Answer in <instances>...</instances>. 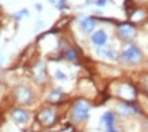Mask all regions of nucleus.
<instances>
[{
	"instance_id": "5",
	"label": "nucleus",
	"mask_w": 148,
	"mask_h": 132,
	"mask_svg": "<svg viewBox=\"0 0 148 132\" xmlns=\"http://www.w3.org/2000/svg\"><path fill=\"white\" fill-rule=\"evenodd\" d=\"M91 42H92L95 46H105L106 42H108V34L103 32V30H98V32L92 33Z\"/></svg>"
},
{
	"instance_id": "1",
	"label": "nucleus",
	"mask_w": 148,
	"mask_h": 132,
	"mask_svg": "<svg viewBox=\"0 0 148 132\" xmlns=\"http://www.w3.org/2000/svg\"><path fill=\"white\" fill-rule=\"evenodd\" d=\"M88 113H90V105L87 104L84 100H79L73 104V108H72V116H73V120L75 121H84L88 117Z\"/></svg>"
},
{
	"instance_id": "15",
	"label": "nucleus",
	"mask_w": 148,
	"mask_h": 132,
	"mask_svg": "<svg viewBox=\"0 0 148 132\" xmlns=\"http://www.w3.org/2000/svg\"><path fill=\"white\" fill-rule=\"evenodd\" d=\"M108 132H117L114 128H110V129H108Z\"/></svg>"
},
{
	"instance_id": "8",
	"label": "nucleus",
	"mask_w": 148,
	"mask_h": 132,
	"mask_svg": "<svg viewBox=\"0 0 148 132\" xmlns=\"http://www.w3.org/2000/svg\"><path fill=\"white\" fill-rule=\"evenodd\" d=\"M12 117L15 118V121H18V123H26L27 118H29V114L23 109H14Z\"/></svg>"
},
{
	"instance_id": "6",
	"label": "nucleus",
	"mask_w": 148,
	"mask_h": 132,
	"mask_svg": "<svg viewBox=\"0 0 148 132\" xmlns=\"http://www.w3.org/2000/svg\"><path fill=\"white\" fill-rule=\"evenodd\" d=\"M95 23L97 22H95L94 18H82L80 21H79V26H80V29L86 34H90V33L94 30Z\"/></svg>"
},
{
	"instance_id": "4",
	"label": "nucleus",
	"mask_w": 148,
	"mask_h": 132,
	"mask_svg": "<svg viewBox=\"0 0 148 132\" xmlns=\"http://www.w3.org/2000/svg\"><path fill=\"white\" fill-rule=\"evenodd\" d=\"M38 120H40L41 123L44 124V125H52L54 123V120H56V114L52 109H44L38 114Z\"/></svg>"
},
{
	"instance_id": "10",
	"label": "nucleus",
	"mask_w": 148,
	"mask_h": 132,
	"mask_svg": "<svg viewBox=\"0 0 148 132\" xmlns=\"http://www.w3.org/2000/svg\"><path fill=\"white\" fill-rule=\"evenodd\" d=\"M117 110H118L121 114H124V116H129V114L133 112V108L128 104H120L117 106Z\"/></svg>"
},
{
	"instance_id": "7",
	"label": "nucleus",
	"mask_w": 148,
	"mask_h": 132,
	"mask_svg": "<svg viewBox=\"0 0 148 132\" xmlns=\"http://www.w3.org/2000/svg\"><path fill=\"white\" fill-rule=\"evenodd\" d=\"M120 96H121V98H125V100H133L136 96V91L129 85H124L120 89Z\"/></svg>"
},
{
	"instance_id": "11",
	"label": "nucleus",
	"mask_w": 148,
	"mask_h": 132,
	"mask_svg": "<svg viewBox=\"0 0 148 132\" xmlns=\"http://www.w3.org/2000/svg\"><path fill=\"white\" fill-rule=\"evenodd\" d=\"M102 121L105 124H106V127H108V129H110V128H113V123H114V118H113V113H110V112H106V113L102 116Z\"/></svg>"
},
{
	"instance_id": "9",
	"label": "nucleus",
	"mask_w": 148,
	"mask_h": 132,
	"mask_svg": "<svg viewBox=\"0 0 148 132\" xmlns=\"http://www.w3.org/2000/svg\"><path fill=\"white\" fill-rule=\"evenodd\" d=\"M98 53L102 56V57H106V59H109V60H116L117 59L116 52H114L113 49H110V48H103V46H99Z\"/></svg>"
},
{
	"instance_id": "13",
	"label": "nucleus",
	"mask_w": 148,
	"mask_h": 132,
	"mask_svg": "<svg viewBox=\"0 0 148 132\" xmlns=\"http://www.w3.org/2000/svg\"><path fill=\"white\" fill-rule=\"evenodd\" d=\"M54 76L57 78V79H60V80H65V79H67V75L64 72H61L60 69H57V71L54 72Z\"/></svg>"
},
{
	"instance_id": "12",
	"label": "nucleus",
	"mask_w": 148,
	"mask_h": 132,
	"mask_svg": "<svg viewBox=\"0 0 148 132\" xmlns=\"http://www.w3.org/2000/svg\"><path fill=\"white\" fill-rule=\"evenodd\" d=\"M65 59L67 60H76L77 57V53H76V50L75 49H68L67 52H65Z\"/></svg>"
},
{
	"instance_id": "14",
	"label": "nucleus",
	"mask_w": 148,
	"mask_h": 132,
	"mask_svg": "<svg viewBox=\"0 0 148 132\" xmlns=\"http://www.w3.org/2000/svg\"><path fill=\"white\" fill-rule=\"evenodd\" d=\"M97 4H98L99 7H103V6L106 4V0H97Z\"/></svg>"
},
{
	"instance_id": "3",
	"label": "nucleus",
	"mask_w": 148,
	"mask_h": 132,
	"mask_svg": "<svg viewBox=\"0 0 148 132\" xmlns=\"http://www.w3.org/2000/svg\"><path fill=\"white\" fill-rule=\"evenodd\" d=\"M118 36L121 37L122 40H132L136 36V28L132 23H121L118 26Z\"/></svg>"
},
{
	"instance_id": "2",
	"label": "nucleus",
	"mask_w": 148,
	"mask_h": 132,
	"mask_svg": "<svg viewBox=\"0 0 148 132\" xmlns=\"http://www.w3.org/2000/svg\"><path fill=\"white\" fill-rule=\"evenodd\" d=\"M141 56H143L141 55V50H140L136 45L126 46L121 53L122 60L126 61V63H137V61L141 60Z\"/></svg>"
}]
</instances>
